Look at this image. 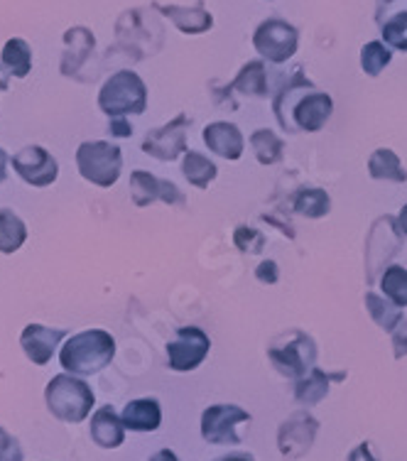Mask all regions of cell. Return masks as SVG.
I'll return each mask as SVG.
<instances>
[{
    "instance_id": "1",
    "label": "cell",
    "mask_w": 407,
    "mask_h": 461,
    "mask_svg": "<svg viewBox=\"0 0 407 461\" xmlns=\"http://www.w3.org/2000/svg\"><path fill=\"white\" fill-rule=\"evenodd\" d=\"M115 356V339L104 329H86L67 339L59 351L62 368L71 375H94L104 371Z\"/></svg>"
},
{
    "instance_id": "2",
    "label": "cell",
    "mask_w": 407,
    "mask_h": 461,
    "mask_svg": "<svg viewBox=\"0 0 407 461\" xmlns=\"http://www.w3.org/2000/svg\"><path fill=\"white\" fill-rule=\"evenodd\" d=\"M47 408L57 420L79 425L91 415V408L96 402V395L86 383L71 375V373H59L45 388Z\"/></svg>"
},
{
    "instance_id": "3",
    "label": "cell",
    "mask_w": 407,
    "mask_h": 461,
    "mask_svg": "<svg viewBox=\"0 0 407 461\" xmlns=\"http://www.w3.org/2000/svg\"><path fill=\"white\" fill-rule=\"evenodd\" d=\"M98 108L108 118H125V115H140L148 108V89L145 81L131 69L115 71L113 77L101 86Z\"/></svg>"
},
{
    "instance_id": "4",
    "label": "cell",
    "mask_w": 407,
    "mask_h": 461,
    "mask_svg": "<svg viewBox=\"0 0 407 461\" xmlns=\"http://www.w3.org/2000/svg\"><path fill=\"white\" fill-rule=\"evenodd\" d=\"M77 167L86 182L101 186V189H108L121 177L123 155H121L118 145L108 140L81 142L79 150H77Z\"/></svg>"
},
{
    "instance_id": "5",
    "label": "cell",
    "mask_w": 407,
    "mask_h": 461,
    "mask_svg": "<svg viewBox=\"0 0 407 461\" xmlns=\"http://www.w3.org/2000/svg\"><path fill=\"white\" fill-rule=\"evenodd\" d=\"M267 358L273 361L275 368L283 375L302 381L307 373L314 371L317 348H314V341L307 334L294 329L290 334L275 339V344L267 348Z\"/></svg>"
},
{
    "instance_id": "6",
    "label": "cell",
    "mask_w": 407,
    "mask_h": 461,
    "mask_svg": "<svg viewBox=\"0 0 407 461\" xmlns=\"http://www.w3.org/2000/svg\"><path fill=\"white\" fill-rule=\"evenodd\" d=\"M402 239L405 236H402L395 216H381L373 223L368 240H366V277H368V283H375L378 273L385 270V263L398 253Z\"/></svg>"
},
{
    "instance_id": "7",
    "label": "cell",
    "mask_w": 407,
    "mask_h": 461,
    "mask_svg": "<svg viewBox=\"0 0 407 461\" xmlns=\"http://www.w3.org/2000/svg\"><path fill=\"white\" fill-rule=\"evenodd\" d=\"M300 45V35L290 23H285L280 18H270L266 23H260L253 35V47L258 54L273 64L287 62Z\"/></svg>"
},
{
    "instance_id": "8",
    "label": "cell",
    "mask_w": 407,
    "mask_h": 461,
    "mask_svg": "<svg viewBox=\"0 0 407 461\" xmlns=\"http://www.w3.org/2000/svg\"><path fill=\"white\" fill-rule=\"evenodd\" d=\"M212 341L199 327H179L167 344V364L172 371H194L209 356Z\"/></svg>"
},
{
    "instance_id": "9",
    "label": "cell",
    "mask_w": 407,
    "mask_h": 461,
    "mask_svg": "<svg viewBox=\"0 0 407 461\" xmlns=\"http://www.w3.org/2000/svg\"><path fill=\"white\" fill-rule=\"evenodd\" d=\"M189 125H192L189 115H175L169 123L148 133V138L142 140V152L162 162L177 160L179 155L186 152V131H189Z\"/></svg>"
},
{
    "instance_id": "10",
    "label": "cell",
    "mask_w": 407,
    "mask_h": 461,
    "mask_svg": "<svg viewBox=\"0 0 407 461\" xmlns=\"http://www.w3.org/2000/svg\"><path fill=\"white\" fill-rule=\"evenodd\" d=\"M239 422H250V412L239 405H212L202 415V437L209 444H240Z\"/></svg>"
},
{
    "instance_id": "11",
    "label": "cell",
    "mask_w": 407,
    "mask_h": 461,
    "mask_svg": "<svg viewBox=\"0 0 407 461\" xmlns=\"http://www.w3.org/2000/svg\"><path fill=\"white\" fill-rule=\"evenodd\" d=\"M13 169L18 172L20 179L32 186H50L59 177V165L40 145H27L13 155Z\"/></svg>"
},
{
    "instance_id": "12",
    "label": "cell",
    "mask_w": 407,
    "mask_h": 461,
    "mask_svg": "<svg viewBox=\"0 0 407 461\" xmlns=\"http://www.w3.org/2000/svg\"><path fill=\"white\" fill-rule=\"evenodd\" d=\"M131 196H133L135 206H150L155 202H165L169 206H185L186 199L179 192L177 186L167 182V179H159L145 169H135L131 175Z\"/></svg>"
},
{
    "instance_id": "13",
    "label": "cell",
    "mask_w": 407,
    "mask_h": 461,
    "mask_svg": "<svg viewBox=\"0 0 407 461\" xmlns=\"http://www.w3.org/2000/svg\"><path fill=\"white\" fill-rule=\"evenodd\" d=\"M317 420L310 412H294L287 422H283L277 432L280 454L287 459H300L312 449L314 435H317Z\"/></svg>"
},
{
    "instance_id": "14",
    "label": "cell",
    "mask_w": 407,
    "mask_h": 461,
    "mask_svg": "<svg viewBox=\"0 0 407 461\" xmlns=\"http://www.w3.org/2000/svg\"><path fill=\"white\" fill-rule=\"evenodd\" d=\"M67 337V329H50L42 324H27L20 334V346L25 356L35 366H47L52 361L54 351L59 348L62 339Z\"/></svg>"
},
{
    "instance_id": "15",
    "label": "cell",
    "mask_w": 407,
    "mask_h": 461,
    "mask_svg": "<svg viewBox=\"0 0 407 461\" xmlns=\"http://www.w3.org/2000/svg\"><path fill=\"white\" fill-rule=\"evenodd\" d=\"M331 111H334V104L329 94H321V91L304 94L293 111L294 128L302 133H319L329 123Z\"/></svg>"
},
{
    "instance_id": "16",
    "label": "cell",
    "mask_w": 407,
    "mask_h": 461,
    "mask_svg": "<svg viewBox=\"0 0 407 461\" xmlns=\"http://www.w3.org/2000/svg\"><path fill=\"white\" fill-rule=\"evenodd\" d=\"M312 81L302 74V69H294L293 77L287 79L280 94L275 96V104H273V111H275V118H277V123L283 128L285 133H297V128H294V121H293V111L294 106L300 104V98L312 91Z\"/></svg>"
},
{
    "instance_id": "17",
    "label": "cell",
    "mask_w": 407,
    "mask_h": 461,
    "mask_svg": "<svg viewBox=\"0 0 407 461\" xmlns=\"http://www.w3.org/2000/svg\"><path fill=\"white\" fill-rule=\"evenodd\" d=\"M204 142L209 145V150L216 152L223 160H240L246 140L233 123L216 121V123L204 128Z\"/></svg>"
},
{
    "instance_id": "18",
    "label": "cell",
    "mask_w": 407,
    "mask_h": 461,
    "mask_svg": "<svg viewBox=\"0 0 407 461\" xmlns=\"http://www.w3.org/2000/svg\"><path fill=\"white\" fill-rule=\"evenodd\" d=\"M91 439L101 449H115L125 439V425L111 405L98 408L91 417Z\"/></svg>"
},
{
    "instance_id": "19",
    "label": "cell",
    "mask_w": 407,
    "mask_h": 461,
    "mask_svg": "<svg viewBox=\"0 0 407 461\" xmlns=\"http://www.w3.org/2000/svg\"><path fill=\"white\" fill-rule=\"evenodd\" d=\"M155 10H159L165 18L172 20L185 35H202L206 30H212L213 25L212 13H206L202 3L194 5V8H186V5H159V3H155Z\"/></svg>"
},
{
    "instance_id": "20",
    "label": "cell",
    "mask_w": 407,
    "mask_h": 461,
    "mask_svg": "<svg viewBox=\"0 0 407 461\" xmlns=\"http://www.w3.org/2000/svg\"><path fill=\"white\" fill-rule=\"evenodd\" d=\"M64 45H67V52H64L62 59V74L64 77H74L77 71L81 69V64L86 62V57L94 52V35L86 27H71L64 32Z\"/></svg>"
},
{
    "instance_id": "21",
    "label": "cell",
    "mask_w": 407,
    "mask_h": 461,
    "mask_svg": "<svg viewBox=\"0 0 407 461\" xmlns=\"http://www.w3.org/2000/svg\"><path fill=\"white\" fill-rule=\"evenodd\" d=\"M121 420L131 432H155L162 422V410L158 400L152 398L131 400L121 412Z\"/></svg>"
},
{
    "instance_id": "22",
    "label": "cell",
    "mask_w": 407,
    "mask_h": 461,
    "mask_svg": "<svg viewBox=\"0 0 407 461\" xmlns=\"http://www.w3.org/2000/svg\"><path fill=\"white\" fill-rule=\"evenodd\" d=\"M344 373H324L321 368H314L312 373H307L302 381H297V388H294V400L304 405V408H312L329 395V383L331 381H344Z\"/></svg>"
},
{
    "instance_id": "23",
    "label": "cell",
    "mask_w": 407,
    "mask_h": 461,
    "mask_svg": "<svg viewBox=\"0 0 407 461\" xmlns=\"http://www.w3.org/2000/svg\"><path fill=\"white\" fill-rule=\"evenodd\" d=\"M368 175L373 179H385V182H398V185L407 182V169L390 148H381L368 158Z\"/></svg>"
},
{
    "instance_id": "24",
    "label": "cell",
    "mask_w": 407,
    "mask_h": 461,
    "mask_svg": "<svg viewBox=\"0 0 407 461\" xmlns=\"http://www.w3.org/2000/svg\"><path fill=\"white\" fill-rule=\"evenodd\" d=\"M226 91H239L243 96L263 98L267 94V71L263 62H249L239 71V77L231 81Z\"/></svg>"
},
{
    "instance_id": "25",
    "label": "cell",
    "mask_w": 407,
    "mask_h": 461,
    "mask_svg": "<svg viewBox=\"0 0 407 461\" xmlns=\"http://www.w3.org/2000/svg\"><path fill=\"white\" fill-rule=\"evenodd\" d=\"M366 310L371 314V320L390 334L400 327V321H405V314L398 304H393L388 297H381L375 293H366Z\"/></svg>"
},
{
    "instance_id": "26",
    "label": "cell",
    "mask_w": 407,
    "mask_h": 461,
    "mask_svg": "<svg viewBox=\"0 0 407 461\" xmlns=\"http://www.w3.org/2000/svg\"><path fill=\"white\" fill-rule=\"evenodd\" d=\"M0 62L5 64V69L18 77V79H25L27 74L32 71V50L27 45L23 37H13L3 47V54H0Z\"/></svg>"
},
{
    "instance_id": "27",
    "label": "cell",
    "mask_w": 407,
    "mask_h": 461,
    "mask_svg": "<svg viewBox=\"0 0 407 461\" xmlns=\"http://www.w3.org/2000/svg\"><path fill=\"white\" fill-rule=\"evenodd\" d=\"M27 240V226L18 213L10 209H0V253H15Z\"/></svg>"
},
{
    "instance_id": "28",
    "label": "cell",
    "mask_w": 407,
    "mask_h": 461,
    "mask_svg": "<svg viewBox=\"0 0 407 461\" xmlns=\"http://www.w3.org/2000/svg\"><path fill=\"white\" fill-rule=\"evenodd\" d=\"M182 172H185L186 182H189V185H194L196 189H206V186L212 185L213 179H216V175H219L216 165H213L209 158H204L202 152H194V150L185 152Z\"/></svg>"
},
{
    "instance_id": "29",
    "label": "cell",
    "mask_w": 407,
    "mask_h": 461,
    "mask_svg": "<svg viewBox=\"0 0 407 461\" xmlns=\"http://www.w3.org/2000/svg\"><path fill=\"white\" fill-rule=\"evenodd\" d=\"M250 148L256 152V158L260 165H275V162L283 160L285 142L283 138H277L273 131H266V128L256 131V133L250 135Z\"/></svg>"
},
{
    "instance_id": "30",
    "label": "cell",
    "mask_w": 407,
    "mask_h": 461,
    "mask_svg": "<svg viewBox=\"0 0 407 461\" xmlns=\"http://www.w3.org/2000/svg\"><path fill=\"white\" fill-rule=\"evenodd\" d=\"M293 209L307 219H321L331 209V199L324 189H302L293 202Z\"/></svg>"
},
{
    "instance_id": "31",
    "label": "cell",
    "mask_w": 407,
    "mask_h": 461,
    "mask_svg": "<svg viewBox=\"0 0 407 461\" xmlns=\"http://www.w3.org/2000/svg\"><path fill=\"white\" fill-rule=\"evenodd\" d=\"M383 297H388L393 304L407 307V267L390 266L383 270L381 277Z\"/></svg>"
},
{
    "instance_id": "32",
    "label": "cell",
    "mask_w": 407,
    "mask_h": 461,
    "mask_svg": "<svg viewBox=\"0 0 407 461\" xmlns=\"http://www.w3.org/2000/svg\"><path fill=\"white\" fill-rule=\"evenodd\" d=\"M393 59V54L383 42H368L361 50V67L368 77H378Z\"/></svg>"
},
{
    "instance_id": "33",
    "label": "cell",
    "mask_w": 407,
    "mask_h": 461,
    "mask_svg": "<svg viewBox=\"0 0 407 461\" xmlns=\"http://www.w3.org/2000/svg\"><path fill=\"white\" fill-rule=\"evenodd\" d=\"M383 40L393 50L407 52V13H398V15H393L383 23Z\"/></svg>"
},
{
    "instance_id": "34",
    "label": "cell",
    "mask_w": 407,
    "mask_h": 461,
    "mask_svg": "<svg viewBox=\"0 0 407 461\" xmlns=\"http://www.w3.org/2000/svg\"><path fill=\"white\" fill-rule=\"evenodd\" d=\"M233 243L239 246L243 253H260L263 246H266V236L256 229H249V226H239L236 229V236H233Z\"/></svg>"
},
{
    "instance_id": "35",
    "label": "cell",
    "mask_w": 407,
    "mask_h": 461,
    "mask_svg": "<svg viewBox=\"0 0 407 461\" xmlns=\"http://www.w3.org/2000/svg\"><path fill=\"white\" fill-rule=\"evenodd\" d=\"M0 461H23V449L5 427H0Z\"/></svg>"
},
{
    "instance_id": "36",
    "label": "cell",
    "mask_w": 407,
    "mask_h": 461,
    "mask_svg": "<svg viewBox=\"0 0 407 461\" xmlns=\"http://www.w3.org/2000/svg\"><path fill=\"white\" fill-rule=\"evenodd\" d=\"M256 276L260 283L275 285L277 283V277H280V273H277V263H275V260H266V263H260L256 270Z\"/></svg>"
},
{
    "instance_id": "37",
    "label": "cell",
    "mask_w": 407,
    "mask_h": 461,
    "mask_svg": "<svg viewBox=\"0 0 407 461\" xmlns=\"http://www.w3.org/2000/svg\"><path fill=\"white\" fill-rule=\"evenodd\" d=\"M393 348H395V358L407 356V321H400V327L393 331Z\"/></svg>"
},
{
    "instance_id": "38",
    "label": "cell",
    "mask_w": 407,
    "mask_h": 461,
    "mask_svg": "<svg viewBox=\"0 0 407 461\" xmlns=\"http://www.w3.org/2000/svg\"><path fill=\"white\" fill-rule=\"evenodd\" d=\"M108 131H111V135H115V138H131V135H133V125L128 123V118H111Z\"/></svg>"
},
{
    "instance_id": "39",
    "label": "cell",
    "mask_w": 407,
    "mask_h": 461,
    "mask_svg": "<svg viewBox=\"0 0 407 461\" xmlns=\"http://www.w3.org/2000/svg\"><path fill=\"white\" fill-rule=\"evenodd\" d=\"M348 461H381L378 456H375V452H373V447L368 442H363L356 447L354 452L348 454Z\"/></svg>"
},
{
    "instance_id": "40",
    "label": "cell",
    "mask_w": 407,
    "mask_h": 461,
    "mask_svg": "<svg viewBox=\"0 0 407 461\" xmlns=\"http://www.w3.org/2000/svg\"><path fill=\"white\" fill-rule=\"evenodd\" d=\"M150 461H179V459L175 452H169V449H159L158 454H152Z\"/></svg>"
},
{
    "instance_id": "41",
    "label": "cell",
    "mask_w": 407,
    "mask_h": 461,
    "mask_svg": "<svg viewBox=\"0 0 407 461\" xmlns=\"http://www.w3.org/2000/svg\"><path fill=\"white\" fill-rule=\"evenodd\" d=\"M216 461H256V459L246 452H233V454H226V456H222V459H216Z\"/></svg>"
},
{
    "instance_id": "42",
    "label": "cell",
    "mask_w": 407,
    "mask_h": 461,
    "mask_svg": "<svg viewBox=\"0 0 407 461\" xmlns=\"http://www.w3.org/2000/svg\"><path fill=\"white\" fill-rule=\"evenodd\" d=\"M5 167H8V152L0 148V182H5Z\"/></svg>"
},
{
    "instance_id": "43",
    "label": "cell",
    "mask_w": 407,
    "mask_h": 461,
    "mask_svg": "<svg viewBox=\"0 0 407 461\" xmlns=\"http://www.w3.org/2000/svg\"><path fill=\"white\" fill-rule=\"evenodd\" d=\"M398 226L402 230V236H407V204L400 209V216H398Z\"/></svg>"
},
{
    "instance_id": "44",
    "label": "cell",
    "mask_w": 407,
    "mask_h": 461,
    "mask_svg": "<svg viewBox=\"0 0 407 461\" xmlns=\"http://www.w3.org/2000/svg\"><path fill=\"white\" fill-rule=\"evenodd\" d=\"M8 77L10 74H5V64L0 62V91H8Z\"/></svg>"
},
{
    "instance_id": "45",
    "label": "cell",
    "mask_w": 407,
    "mask_h": 461,
    "mask_svg": "<svg viewBox=\"0 0 407 461\" xmlns=\"http://www.w3.org/2000/svg\"><path fill=\"white\" fill-rule=\"evenodd\" d=\"M393 0H378V10H383V5H390Z\"/></svg>"
}]
</instances>
